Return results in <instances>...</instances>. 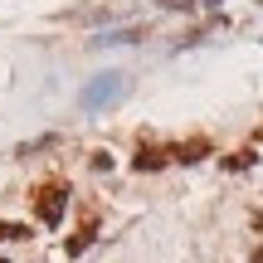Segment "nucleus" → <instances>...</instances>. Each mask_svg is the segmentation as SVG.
<instances>
[{
    "label": "nucleus",
    "mask_w": 263,
    "mask_h": 263,
    "mask_svg": "<svg viewBox=\"0 0 263 263\" xmlns=\"http://www.w3.org/2000/svg\"><path fill=\"white\" fill-rule=\"evenodd\" d=\"M34 219L44 229H59L64 224V210H68V185L64 180H44V185H34Z\"/></svg>",
    "instance_id": "nucleus-1"
},
{
    "label": "nucleus",
    "mask_w": 263,
    "mask_h": 263,
    "mask_svg": "<svg viewBox=\"0 0 263 263\" xmlns=\"http://www.w3.org/2000/svg\"><path fill=\"white\" fill-rule=\"evenodd\" d=\"M93 234H98V210H93V205H88V210H83V224H78V234H73V239H68V254H73V258H78V254H83V249H88V244H93Z\"/></svg>",
    "instance_id": "nucleus-2"
},
{
    "label": "nucleus",
    "mask_w": 263,
    "mask_h": 263,
    "mask_svg": "<svg viewBox=\"0 0 263 263\" xmlns=\"http://www.w3.org/2000/svg\"><path fill=\"white\" fill-rule=\"evenodd\" d=\"M166 161H171V146H141L132 156V171H161Z\"/></svg>",
    "instance_id": "nucleus-3"
},
{
    "label": "nucleus",
    "mask_w": 263,
    "mask_h": 263,
    "mask_svg": "<svg viewBox=\"0 0 263 263\" xmlns=\"http://www.w3.org/2000/svg\"><path fill=\"white\" fill-rule=\"evenodd\" d=\"M117 88H122V78H117V73H103V78H98V83L83 93V103H88V107H98V103H107Z\"/></svg>",
    "instance_id": "nucleus-4"
},
{
    "label": "nucleus",
    "mask_w": 263,
    "mask_h": 263,
    "mask_svg": "<svg viewBox=\"0 0 263 263\" xmlns=\"http://www.w3.org/2000/svg\"><path fill=\"white\" fill-rule=\"evenodd\" d=\"M200 156H210V137H195V141L171 146V161H200Z\"/></svg>",
    "instance_id": "nucleus-5"
},
{
    "label": "nucleus",
    "mask_w": 263,
    "mask_h": 263,
    "mask_svg": "<svg viewBox=\"0 0 263 263\" xmlns=\"http://www.w3.org/2000/svg\"><path fill=\"white\" fill-rule=\"evenodd\" d=\"M0 239L20 244V239H29V229H25V224H10V219H0Z\"/></svg>",
    "instance_id": "nucleus-6"
},
{
    "label": "nucleus",
    "mask_w": 263,
    "mask_h": 263,
    "mask_svg": "<svg viewBox=\"0 0 263 263\" xmlns=\"http://www.w3.org/2000/svg\"><path fill=\"white\" fill-rule=\"evenodd\" d=\"M254 161H258L254 151H234V156H224V166L229 171H244V166H254Z\"/></svg>",
    "instance_id": "nucleus-7"
},
{
    "label": "nucleus",
    "mask_w": 263,
    "mask_h": 263,
    "mask_svg": "<svg viewBox=\"0 0 263 263\" xmlns=\"http://www.w3.org/2000/svg\"><path fill=\"white\" fill-rule=\"evenodd\" d=\"M166 10H185V5H195V0H161Z\"/></svg>",
    "instance_id": "nucleus-8"
},
{
    "label": "nucleus",
    "mask_w": 263,
    "mask_h": 263,
    "mask_svg": "<svg viewBox=\"0 0 263 263\" xmlns=\"http://www.w3.org/2000/svg\"><path fill=\"white\" fill-rule=\"evenodd\" d=\"M254 263H263V249H258V254H254Z\"/></svg>",
    "instance_id": "nucleus-9"
},
{
    "label": "nucleus",
    "mask_w": 263,
    "mask_h": 263,
    "mask_svg": "<svg viewBox=\"0 0 263 263\" xmlns=\"http://www.w3.org/2000/svg\"><path fill=\"white\" fill-rule=\"evenodd\" d=\"M0 263H5V258H0Z\"/></svg>",
    "instance_id": "nucleus-10"
}]
</instances>
